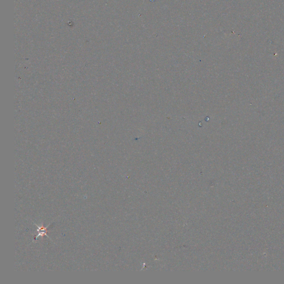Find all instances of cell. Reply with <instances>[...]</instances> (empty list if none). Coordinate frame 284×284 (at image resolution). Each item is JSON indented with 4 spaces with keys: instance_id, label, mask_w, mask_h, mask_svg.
<instances>
[{
    "instance_id": "1",
    "label": "cell",
    "mask_w": 284,
    "mask_h": 284,
    "mask_svg": "<svg viewBox=\"0 0 284 284\" xmlns=\"http://www.w3.org/2000/svg\"><path fill=\"white\" fill-rule=\"evenodd\" d=\"M34 225L37 227V231L39 232L38 235L34 238V240H35L38 238V237H41V238H43L45 236H47V237L49 238V237L47 235V232H48V231H47V228L49 227V226L50 225V224L48 225L46 227H45L43 224H42V225H41V226H39V225L36 224H34Z\"/></svg>"
}]
</instances>
